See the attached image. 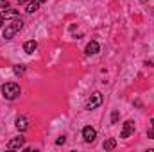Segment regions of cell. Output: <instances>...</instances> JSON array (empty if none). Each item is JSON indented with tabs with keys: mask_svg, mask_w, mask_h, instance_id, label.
<instances>
[{
	"mask_svg": "<svg viewBox=\"0 0 154 152\" xmlns=\"http://www.w3.org/2000/svg\"><path fill=\"white\" fill-rule=\"evenodd\" d=\"M14 125H16V129H18L20 132H23V131H27L29 122H27V118H25V116H18V118L14 120Z\"/></svg>",
	"mask_w": 154,
	"mask_h": 152,
	"instance_id": "cell-9",
	"label": "cell"
},
{
	"mask_svg": "<svg viewBox=\"0 0 154 152\" xmlns=\"http://www.w3.org/2000/svg\"><path fill=\"white\" fill-rule=\"evenodd\" d=\"M116 122H118V111H113V113H111V123H116Z\"/></svg>",
	"mask_w": 154,
	"mask_h": 152,
	"instance_id": "cell-14",
	"label": "cell"
},
{
	"mask_svg": "<svg viewBox=\"0 0 154 152\" xmlns=\"http://www.w3.org/2000/svg\"><path fill=\"white\" fill-rule=\"evenodd\" d=\"M0 7H2V9H7V7H9V2H7V0H0Z\"/></svg>",
	"mask_w": 154,
	"mask_h": 152,
	"instance_id": "cell-17",
	"label": "cell"
},
{
	"mask_svg": "<svg viewBox=\"0 0 154 152\" xmlns=\"http://www.w3.org/2000/svg\"><path fill=\"white\" fill-rule=\"evenodd\" d=\"M2 23H4V20H2V18H0V27H2Z\"/></svg>",
	"mask_w": 154,
	"mask_h": 152,
	"instance_id": "cell-19",
	"label": "cell"
},
{
	"mask_svg": "<svg viewBox=\"0 0 154 152\" xmlns=\"http://www.w3.org/2000/svg\"><path fill=\"white\" fill-rule=\"evenodd\" d=\"M23 147H25V138H23V136L13 138V140L7 143V149H9V150H14V149H23Z\"/></svg>",
	"mask_w": 154,
	"mask_h": 152,
	"instance_id": "cell-6",
	"label": "cell"
},
{
	"mask_svg": "<svg viewBox=\"0 0 154 152\" xmlns=\"http://www.w3.org/2000/svg\"><path fill=\"white\" fill-rule=\"evenodd\" d=\"M99 50H100V47H99L97 41H90V43L86 45V48H84V52H86L88 56H95V54H99Z\"/></svg>",
	"mask_w": 154,
	"mask_h": 152,
	"instance_id": "cell-8",
	"label": "cell"
},
{
	"mask_svg": "<svg viewBox=\"0 0 154 152\" xmlns=\"http://www.w3.org/2000/svg\"><path fill=\"white\" fill-rule=\"evenodd\" d=\"M20 93H22V90H20L18 82H5V84H2V95H4V99L14 100Z\"/></svg>",
	"mask_w": 154,
	"mask_h": 152,
	"instance_id": "cell-2",
	"label": "cell"
},
{
	"mask_svg": "<svg viewBox=\"0 0 154 152\" xmlns=\"http://www.w3.org/2000/svg\"><path fill=\"white\" fill-rule=\"evenodd\" d=\"M18 16H20L18 11H16V9H9V7L0 13V18H2L4 22H5V20H14V18H18Z\"/></svg>",
	"mask_w": 154,
	"mask_h": 152,
	"instance_id": "cell-7",
	"label": "cell"
},
{
	"mask_svg": "<svg viewBox=\"0 0 154 152\" xmlns=\"http://www.w3.org/2000/svg\"><path fill=\"white\" fill-rule=\"evenodd\" d=\"M147 138L149 140H154V125H151V129L147 131Z\"/></svg>",
	"mask_w": 154,
	"mask_h": 152,
	"instance_id": "cell-15",
	"label": "cell"
},
{
	"mask_svg": "<svg viewBox=\"0 0 154 152\" xmlns=\"http://www.w3.org/2000/svg\"><path fill=\"white\" fill-rule=\"evenodd\" d=\"M43 2H45V0H31V2L27 4V9H25V11H27V14H32L34 11H38L39 5H41Z\"/></svg>",
	"mask_w": 154,
	"mask_h": 152,
	"instance_id": "cell-11",
	"label": "cell"
},
{
	"mask_svg": "<svg viewBox=\"0 0 154 152\" xmlns=\"http://www.w3.org/2000/svg\"><path fill=\"white\" fill-rule=\"evenodd\" d=\"M115 147H116V140L115 138H108V140L102 143V149H104V150H113Z\"/></svg>",
	"mask_w": 154,
	"mask_h": 152,
	"instance_id": "cell-12",
	"label": "cell"
},
{
	"mask_svg": "<svg viewBox=\"0 0 154 152\" xmlns=\"http://www.w3.org/2000/svg\"><path fill=\"white\" fill-rule=\"evenodd\" d=\"M22 27H23V20H22L20 16H18V18H14L13 22H9V23L5 25V29H4V38H5V39H13L16 32H20V31H22Z\"/></svg>",
	"mask_w": 154,
	"mask_h": 152,
	"instance_id": "cell-1",
	"label": "cell"
},
{
	"mask_svg": "<svg viewBox=\"0 0 154 152\" xmlns=\"http://www.w3.org/2000/svg\"><path fill=\"white\" fill-rule=\"evenodd\" d=\"M82 138H84L86 143H93L95 138H97V131H95L91 125H86V127L82 129Z\"/></svg>",
	"mask_w": 154,
	"mask_h": 152,
	"instance_id": "cell-4",
	"label": "cell"
},
{
	"mask_svg": "<svg viewBox=\"0 0 154 152\" xmlns=\"http://www.w3.org/2000/svg\"><path fill=\"white\" fill-rule=\"evenodd\" d=\"M102 104V93H99V91H95L90 99H88V102H86V106H84V109H88V111H91V109H97L99 106Z\"/></svg>",
	"mask_w": 154,
	"mask_h": 152,
	"instance_id": "cell-3",
	"label": "cell"
},
{
	"mask_svg": "<svg viewBox=\"0 0 154 152\" xmlns=\"http://www.w3.org/2000/svg\"><path fill=\"white\" fill-rule=\"evenodd\" d=\"M36 48H38V43H36L34 39H29V41L23 43V52H25V54H34Z\"/></svg>",
	"mask_w": 154,
	"mask_h": 152,
	"instance_id": "cell-10",
	"label": "cell"
},
{
	"mask_svg": "<svg viewBox=\"0 0 154 152\" xmlns=\"http://www.w3.org/2000/svg\"><path fill=\"white\" fill-rule=\"evenodd\" d=\"M138 2H147V0H138Z\"/></svg>",
	"mask_w": 154,
	"mask_h": 152,
	"instance_id": "cell-20",
	"label": "cell"
},
{
	"mask_svg": "<svg viewBox=\"0 0 154 152\" xmlns=\"http://www.w3.org/2000/svg\"><path fill=\"white\" fill-rule=\"evenodd\" d=\"M65 141H66V138H65V136H61V138H57V140H56V145H65Z\"/></svg>",
	"mask_w": 154,
	"mask_h": 152,
	"instance_id": "cell-16",
	"label": "cell"
},
{
	"mask_svg": "<svg viewBox=\"0 0 154 152\" xmlns=\"http://www.w3.org/2000/svg\"><path fill=\"white\" fill-rule=\"evenodd\" d=\"M25 2H29V0H20V4H25Z\"/></svg>",
	"mask_w": 154,
	"mask_h": 152,
	"instance_id": "cell-18",
	"label": "cell"
},
{
	"mask_svg": "<svg viewBox=\"0 0 154 152\" xmlns=\"http://www.w3.org/2000/svg\"><path fill=\"white\" fill-rule=\"evenodd\" d=\"M134 132V122L133 120H125L124 122V127H122V132H120V138H129L131 134Z\"/></svg>",
	"mask_w": 154,
	"mask_h": 152,
	"instance_id": "cell-5",
	"label": "cell"
},
{
	"mask_svg": "<svg viewBox=\"0 0 154 152\" xmlns=\"http://www.w3.org/2000/svg\"><path fill=\"white\" fill-rule=\"evenodd\" d=\"M13 72H14L16 75H23V74H25V66H23V65H16V66L13 68Z\"/></svg>",
	"mask_w": 154,
	"mask_h": 152,
	"instance_id": "cell-13",
	"label": "cell"
}]
</instances>
